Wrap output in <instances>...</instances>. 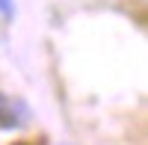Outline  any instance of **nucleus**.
Instances as JSON below:
<instances>
[{"mask_svg": "<svg viewBox=\"0 0 148 145\" xmlns=\"http://www.w3.org/2000/svg\"><path fill=\"white\" fill-rule=\"evenodd\" d=\"M0 12H3V15H6V18L12 15V3H9V0H0Z\"/></svg>", "mask_w": 148, "mask_h": 145, "instance_id": "obj_1", "label": "nucleus"}]
</instances>
